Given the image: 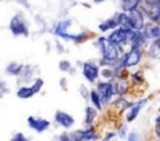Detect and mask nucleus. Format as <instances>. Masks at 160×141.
<instances>
[{"instance_id": "473e14b6", "label": "nucleus", "mask_w": 160, "mask_h": 141, "mask_svg": "<svg viewBox=\"0 0 160 141\" xmlns=\"http://www.w3.org/2000/svg\"><path fill=\"white\" fill-rule=\"evenodd\" d=\"M90 90H91V87H88L86 83H83V85L79 86V94H80V97H82V98L84 100L87 104H88V100H90Z\"/></svg>"}, {"instance_id": "0eeeda50", "label": "nucleus", "mask_w": 160, "mask_h": 141, "mask_svg": "<svg viewBox=\"0 0 160 141\" xmlns=\"http://www.w3.org/2000/svg\"><path fill=\"white\" fill-rule=\"evenodd\" d=\"M94 89L97 90V93H98L104 108L111 107V102L113 101V98H115V93H113V82L99 79L98 82H97V85L94 86Z\"/></svg>"}, {"instance_id": "cd10ccee", "label": "nucleus", "mask_w": 160, "mask_h": 141, "mask_svg": "<svg viewBox=\"0 0 160 141\" xmlns=\"http://www.w3.org/2000/svg\"><path fill=\"white\" fill-rule=\"evenodd\" d=\"M145 60H148V61H160V51L152 43L145 50Z\"/></svg>"}, {"instance_id": "72a5a7b5", "label": "nucleus", "mask_w": 160, "mask_h": 141, "mask_svg": "<svg viewBox=\"0 0 160 141\" xmlns=\"http://www.w3.org/2000/svg\"><path fill=\"white\" fill-rule=\"evenodd\" d=\"M101 79L113 82L115 80V75H113L112 68H101Z\"/></svg>"}, {"instance_id": "9b49d317", "label": "nucleus", "mask_w": 160, "mask_h": 141, "mask_svg": "<svg viewBox=\"0 0 160 141\" xmlns=\"http://www.w3.org/2000/svg\"><path fill=\"white\" fill-rule=\"evenodd\" d=\"M130 32L124 31V29H122V28H116L115 31L109 32L108 35H106V39H108V42L116 44L118 47H120V49L127 50L128 49V35H130Z\"/></svg>"}, {"instance_id": "e433bc0d", "label": "nucleus", "mask_w": 160, "mask_h": 141, "mask_svg": "<svg viewBox=\"0 0 160 141\" xmlns=\"http://www.w3.org/2000/svg\"><path fill=\"white\" fill-rule=\"evenodd\" d=\"M8 141H32V140H31V138H28V137H26L24 133L18 132V133H14V136H12Z\"/></svg>"}, {"instance_id": "dca6fc26", "label": "nucleus", "mask_w": 160, "mask_h": 141, "mask_svg": "<svg viewBox=\"0 0 160 141\" xmlns=\"http://www.w3.org/2000/svg\"><path fill=\"white\" fill-rule=\"evenodd\" d=\"M134 100L128 98V97H115L113 101L111 102V107L116 111V113L120 116H124V113L131 108Z\"/></svg>"}, {"instance_id": "aec40b11", "label": "nucleus", "mask_w": 160, "mask_h": 141, "mask_svg": "<svg viewBox=\"0 0 160 141\" xmlns=\"http://www.w3.org/2000/svg\"><path fill=\"white\" fill-rule=\"evenodd\" d=\"M116 28H119V25H118V22H116L115 14L108 17L106 19H102V21L97 25V29H98V32L101 33V35H108L109 32L115 31Z\"/></svg>"}, {"instance_id": "79ce46f5", "label": "nucleus", "mask_w": 160, "mask_h": 141, "mask_svg": "<svg viewBox=\"0 0 160 141\" xmlns=\"http://www.w3.org/2000/svg\"><path fill=\"white\" fill-rule=\"evenodd\" d=\"M153 123H159V125H160V113H158V115L155 116V120H153Z\"/></svg>"}, {"instance_id": "37998d69", "label": "nucleus", "mask_w": 160, "mask_h": 141, "mask_svg": "<svg viewBox=\"0 0 160 141\" xmlns=\"http://www.w3.org/2000/svg\"><path fill=\"white\" fill-rule=\"evenodd\" d=\"M50 44H51L50 42H46V50H47V51H50V50H51V46H50Z\"/></svg>"}, {"instance_id": "f3484780", "label": "nucleus", "mask_w": 160, "mask_h": 141, "mask_svg": "<svg viewBox=\"0 0 160 141\" xmlns=\"http://www.w3.org/2000/svg\"><path fill=\"white\" fill-rule=\"evenodd\" d=\"M113 93L115 97H128L132 93V87L128 79H115L113 80Z\"/></svg>"}, {"instance_id": "ddd939ff", "label": "nucleus", "mask_w": 160, "mask_h": 141, "mask_svg": "<svg viewBox=\"0 0 160 141\" xmlns=\"http://www.w3.org/2000/svg\"><path fill=\"white\" fill-rule=\"evenodd\" d=\"M151 43L146 40L142 31H131L128 35V49L146 50Z\"/></svg>"}, {"instance_id": "7ed1b4c3", "label": "nucleus", "mask_w": 160, "mask_h": 141, "mask_svg": "<svg viewBox=\"0 0 160 141\" xmlns=\"http://www.w3.org/2000/svg\"><path fill=\"white\" fill-rule=\"evenodd\" d=\"M145 61V50L127 49L120 57V64L127 70L137 69Z\"/></svg>"}, {"instance_id": "f257e3e1", "label": "nucleus", "mask_w": 160, "mask_h": 141, "mask_svg": "<svg viewBox=\"0 0 160 141\" xmlns=\"http://www.w3.org/2000/svg\"><path fill=\"white\" fill-rule=\"evenodd\" d=\"M8 31L14 38H29L31 36V22L24 11H18L10 18Z\"/></svg>"}, {"instance_id": "2f4dec72", "label": "nucleus", "mask_w": 160, "mask_h": 141, "mask_svg": "<svg viewBox=\"0 0 160 141\" xmlns=\"http://www.w3.org/2000/svg\"><path fill=\"white\" fill-rule=\"evenodd\" d=\"M116 138H118L116 129H108L101 134V141H115Z\"/></svg>"}, {"instance_id": "a878e982", "label": "nucleus", "mask_w": 160, "mask_h": 141, "mask_svg": "<svg viewBox=\"0 0 160 141\" xmlns=\"http://www.w3.org/2000/svg\"><path fill=\"white\" fill-rule=\"evenodd\" d=\"M15 96L18 97L19 100H29L35 96V93H33L31 85H21V86L17 87Z\"/></svg>"}, {"instance_id": "f03ea898", "label": "nucleus", "mask_w": 160, "mask_h": 141, "mask_svg": "<svg viewBox=\"0 0 160 141\" xmlns=\"http://www.w3.org/2000/svg\"><path fill=\"white\" fill-rule=\"evenodd\" d=\"M73 25H75V21H73L71 17H64V18H59L52 22L48 28V32H50V35H52L55 39L66 42L69 35L72 33L71 29L73 28Z\"/></svg>"}, {"instance_id": "f8f14e48", "label": "nucleus", "mask_w": 160, "mask_h": 141, "mask_svg": "<svg viewBox=\"0 0 160 141\" xmlns=\"http://www.w3.org/2000/svg\"><path fill=\"white\" fill-rule=\"evenodd\" d=\"M39 66L33 65V64H24V69H22L21 75L17 78V85H31V83L38 78Z\"/></svg>"}, {"instance_id": "4468645a", "label": "nucleus", "mask_w": 160, "mask_h": 141, "mask_svg": "<svg viewBox=\"0 0 160 141\" xmlns=\"http://www.w3.org/2000/svg\"><path fill=\"white\" fill-rule=\"evenodd\" d=\"M128 82L132 89H144L146 86V76H145V69L144 68H137L128 72Z\"/></svg>"}, {"instance_id": "ea45409f", "label": "nucleus", "mask_w": 160, "mask_h": 141, "mask_svg": "<svg viewBox=\"0 0 160 141\" xmlns=\"http://www.w3.org/2000/svg\"><path fill=\"white\" fill-rule=\"evenodd\" d=\"M151 43H152L153 46H156V49H158L159 51H160V38L156 39V40H153V42H151Z\"/></svg>"}, {"instance_id": "c9c22d12", "label": "nucleus", "mask_w": 160, "mask_h": 141, "mask_svg": "<svg viewBox=\"0 0 160 141\" xmlns=\"http://www.w3.org/2000/svg\"><path fill=\"white\" fill-rule=\"evenodd\" d=\"M54 49H55V51L58 53L59 55H64L65 53H66V47H65V44H64V42H62V40H58V39L55 40Z\"/></svg>"}, {"instance_id": "6ab92c4d", "label": "nucleus", "mask_w": 160, "mask_h": 141, "mask_svg": "<svg viewBox=\"0 0 160 141\" xmlns=\"http://www.w3.org/2000/svg\"><path fill=\"white\" fill-rule=\"evenodd\" d=\"M142 33H144L146 40L151 43V42H153V40L160 38V25L159 24H153V22L146 21L144 29H142Z\"/></svg>"}, {"instance_id": "b1692460", "label": "nucleus", "mask_w": 160, "mask_h": 141, "mask_svg": "<svg viewBox=\"0 0 160 141\" xmlns=\"http://www.w3.org/2000/svg\"><path fill=\"white\" fill-rule=\"evenodd\" d=\"M58 69L62 73H68L69 76H76L78 69L75 68V64H72V61H69L68 58H62L58 61Z\"/></svg>"}, {"instance_id": "39448f33", "label": "nucleus", "mask_w": 160, "mask_h": 141, "mask_svg": "<svg viewBox=\"0 0 160 141\" xmlns=\"http://www.w3.org/2000/svg\"><path fill=\"white\" fill-rule=\"evenodd\" d=\"M52 125L62 129L64 132H71L76 126V119L72 113L66 112L64 109H57L52 116Z\"/></svg>"}, {"instance_id": "4c0bfd02", "label": "nucleus", "mask_w": 160, "mask_h": 141, "mask_svg": "<svg viewBox=\"0 0 160 141\" xmlns=\"http://www.w3.org/2000/svg\"><path fill=\"white\" fill-rule=\"evenodd\" d=\"M126 141H142V140H141V136H139L138 132H135V130H130Z\"/></svg>"}, {"instance_id": "a211bd4d", "label": "nucleus", "mask_w": 160, "mask_h": 141, "mask_svg": "<svg viewBox=\"0 0 160 141\" xmlns=\"http://www.w3.org/2000/svg\"><path fill=\"white\" fill-rule=\"evenodd\" d=\"M130 25H131V31H142L146 24V17L141 10H137L134 13H130Z\"/></svg>"}, {"instance_id": "f704fd0d", "label": "nucleus", "mask_w": 160, "mask_h": 141, "mask_svg": "<svg viewBox=\"0 0 160 141\" xmlns=\"http://www.w3.org/2000/svg\"><path fill=\"white\" fill-rule=\"evenodd\" d=\"M54 141H75L72 132H62L54 137Z\"/></svg>"}, {"instance_id": "423d86ee", "label": "nucleus", "mask_w": 160, "mask_h": 141, "mask_svg": "<svg viewBox=\"0 0 160 141\" xmlns=\"http://www.w3.org/2000/svg\"><path fill=\"white\" fill-rule=\"evenodd\" d=\"M151 98H152L151 96H142V97L135 98L134 102H132V105H131V108L124 113V122L127 123V125L128 123H134L139 118V115H141L142 109L151 102Z\"/></svg>"}, {"instance_id": "c85d7f7f", "label": "nucleus", "mask_w": 160, "mask_h": 141, "mask_svg": "<svg viewBox=\"0 0 160 141\" xmlns=\"http://www.w3.org/2000/svg\"><path fill=\"white\" fill-rule=\"evenodd\" d=\"M108 43V39H106V35H97L94 39H92V47L97 50V51H101L104 49V46Z\"/></svg>"}, {"instance_id": "5701e85b", "label": "nucleus", "mask_w": 160, "mask_h": 141, "mask_svg": "<svg viewBox=\"0 0 160 141\" xmlns=\"http://www.w3.org/2000/svg\"><path fill=\"white\" fill-rule=\"evenodd\" d=\"M141 4L142 0H122L119 3V11L130 14V13H134L141 8Z\"/></svg>"}, {"instance_id": "412c9836", "label": "nucleus", "mask_w": 160, "mask_h": 141, "mask_svg": "<svg viewBox=\"0 0 160 141\" xmlns=\"http://www.w3.org/2000/svg\"><path fill=\"white\" fill-rule=\"evenodd\" d=\"M22 69H24V64L22 62H18V61H10L4 65L3 68V72H4L6 76L8 78H18L21 75Z\"/></svg>"}, {"instance_id": "393cba45", "label": "nucleus", "mask_w": 160, "mask_h": 141, "mask_svg": "<svg viewBox=\"0 0 160 141\" xmlns=\"http://www.w3.org/2000/svg\"><path fill=\"white\" fill-rule=\"evenodd\" d=\"M115 14V18H116V22H118L119 28L124 29V31H131V25H130V17L128 14L126 13H122V11H116L113 13Z\"/></svg>"}, {"instance_id": "58836bf2", "label": "nucleus", "mask_w": 160, "mask_h": 141, "mask_svg": "<svg viewBox=\"0 0 160 141\" xmlns=\"http://www.w3.org/2000/svg\"><path fill=\"white\" fill-rule=\"evenodd\" d=\"M58 85H59V87H61L62 90H64V91H68V87H69V79L66 78V76H62V78L59 79Z\"/></svg>"}, {"instance_id": "2eb2a0df", "label": "nucleus", "mask_w": 160, "mask_h": 141, "mask_svg": "<svg viewBox=\"0 0 160 141\" xmlns=\"http://www.w3.org/2000/svg\"><path fill=\"white\" fill-rule=\"evenodd\" d=\"M95 36H97L95 33L88 31V29H80L79 32H72L66 42L72 43V44H75V46H82V44H84V43H87L88 40H92Z\"/></svg>"}, {"instance_id": "7c9ffc66", "label": "nucleus", "mask_w": 160, "mask_h": 141, "mask_svg": "<svg viewBox=\"0 0 160 141\" xmlns=\"http://www.w3.org/2000/svg\"><path fill=\"white\" fill-rule=\"evenodd\" d=\"M116 133H118V138L126 141V138H127V136H128V133H130L128 125L126 122H122L118 126V129H116Z\"/></svg>"}, {"instance_id": "20e7f679", "label": "nucleus", "mask_w": 160, "mask_h": 141, "mask_svg": "<svg viewBox=\"0 0 160 141\" xmlns=\"http://www.w3.org/2000/svg\"><path fill=\"white\" fill-rule=\"evenodd\" d=\"M80 72H82L83 79L86 80L87 85L95 86L97 82L101 79V66L98 65L97 60H92V58L86 60L82 69H80Z\"/></svg>"}, {"instance_id": "a19ab883", "label": "nucleus", "mask_w": 160, "mask_h": 141, "mask_svg": "<svg viewBox=\"0 0 160 141\" xmlns=\"http://www.w3.org/2000/svg\"><path fill=\"white\" fill-rule=\"evenodd\" d=\"M18 4H19V6H22V7L26 8V10L31 8V4H29V3H26V2H18Z\"/></svg>"}, {"instance_id": "4be33fe9", "label": "nucleus", "mask_w": 160, "mask_h": 141, "mask_svg": "<svg viewBox=\"0 0 160 141\" xmlns=\"http://www.w3.org/2000/svg\"><path fill=\"white\" fill-rule=\"evenodd\" d=\"M99 118V112L92 108L90 104L84 107V118H83V126H95L97 120Z\"/></svg>"}, {"instance_id": "bb28decb", "label": "nucleus", "mask_w": 160, "mask_h": 141, "mask_svg": "<svg viewBox=\"0 0 160 141\" xmlns=\"http://www.w3.org/2000/svg\"><path fill=\"white\" fill-rule=\"evenodd\" d=\"M88 104L92 107V108H95L99 113H101L102 111L105 109L104 105H102V102H101V98H99L98 93H97V90L94 89V87H91V90H90V100H88Z\"/></svg>"}, {"instance_id": "6e6552de", "label": "nucleus", "mask_w": 160, "mask_h": 141, "mask_svg": "<svg viewBox=\"0 0 160 141\" xmlns=\"http://www.w3.org/2000/svg\"><path fill=\"white\" fill-rule=\"evenodd\" d=\"M75 141H101V133L95 126H83L80 129L71 130Z\"/></svg>"}, {"instance_id": "c756f323", "label": "nucleus", "mask_w": 160, "mask_h": 141, "mask_svg": "<svg viewBox=\"0 0 160 141\" xmlns=\"http://www.w3.org/2000/svg\"><path fill=\"white\" fill-rule=\"evenodd\" d=\"M44 79L42 78V76H38L33 82L31 83V87H32V90H33V93H35V96L36 94H40L43 91V89H44Z\"/></svg>"}, {"instance_id": "1a4fd4ad", "label": "nucleus", "mask_w": 160, "mask_h": 141, "mask_svg": "<svg viewBox=\"0 0 160 141\" xmlns=\"http://www.w3.org/2000/svg\"><path fill=\"white\" fill-rule=\"evenodd\" d=\"M141 10L146 17V21L160 25V0H142Z\"/></svg>"}, {"instance_id": "9d476101", "label": "nucleus", "mask_w": 160, "mask_h": 141, "mask_svg": "<svg viewBox=\"0 0 160 141\" xmlns=\"http://www.w3.org/2000/svg\"><path fill=\"white\" fill-rule=\"evenodd\" d=\"M26 126L35 132L36 134H43L46 132H48L52 126V122L46 118H40V116H35V115H31L26 118Z\"/></svg>"}]
</instances>
